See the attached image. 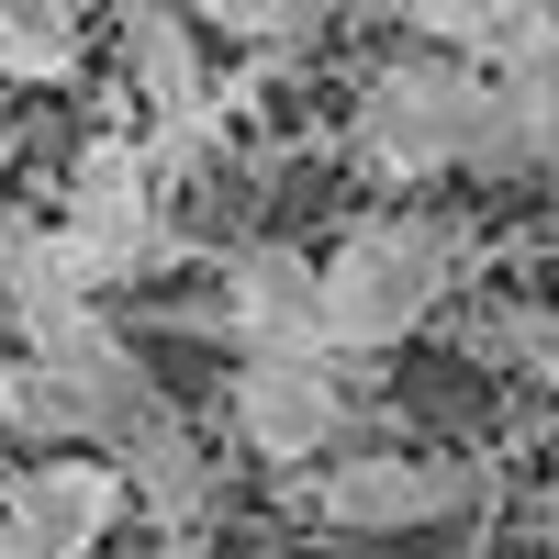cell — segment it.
Listing matches in <instances>:
<instances>
[{
	"instance_id": "3",
	"label": "cell",
	"mask_w": 559,
	"mask_h": 559,
	"mask_svg": "<svg viewBox=\"0 0 559 559\" xmlns=\"http://www.w3.org/2000/svg\"><path fill=\"white\" fill-rule=\"evenodd\" d=\"M471 123H481V68L437 57V45H392V57L358 79L347 157H358V179H381V191H414V179L471 168Z\"/></svg>"
},
{
	"instance_id": "6",
	"label": "cell",
	"mask_w": 559,
	"mask_h": 559,
	"mask_svg": "<svg viewBox=\"0 0 559 559\" xmlns=\"http://www.w3.org/2000/svg\"><path fill=\"white\" fill-rule=\"evenodd\" d=\"M179 324L224 336L236 369L247 358H324V258H302V247H224L213 292Z\"/></svg>"
},
{
	"instance_id": "11",
	"label": "cell",
	"mask_w": 559,
	"mask_h": 559,
	"mask_svg": "<svg viewBox=\"0 0 559 559\" xmlns=\"http://www.w3.org/2000/svg\"><path fill=\"white\" fill-rule=\"evenodd\" d=\"M0 79H23V90L79 79V12L68 0H0Z\"/></svg>"
},
{
	"instance_id": "7",
	"label": "cell",
	"mask_w": 559,
	"mask_h": 559,
	"mask_svg": "<svg viewBox=\"0 0 559 559\" xmlns=\"http://www.w3.org/2000/svg\"><path fill=\"white\" fill-rule=\"evenodd\" d=\"M123 471L112 459H23L0 481V559H90L123 526Z\"/></svg>"
},
{
	"instance_id": "8",
	"label": "cell",
	"mask_w": 559,
	"mask_h": 559,
	"mask_svg": "<svg viewBox=\"0 0 559 559\" xmlns=\"http://www.w3.org/2000/svg\"><path fill=\"white\" fill-rule=\"evenodd\" d=\"M112 471H123V492H134V515L168 526V548H202V526L224 515V448H202L191 414H157L146 437H123Z\"/></svg>"
},
{
	"instance_id": "13",
	"label": "cell",
	"mask_w": 559,
	"mask_h": 559,
	"mask_svg": "<svg viewBox=\"0 0 559 559\" xmlns=\"http://www.w3.org/2000/svg\"><path fill=\"white\" fill-rule=\"evenodd\" d=\"M191 23L224 34V45H258V57H280V45H324V12H313V0H202Z\"/></svg>"
},
{
	"instance_id": "12",
	"label": "cell",
	"mask_w": 559,
	"mask_h": 559,
	"mask_svg": "<svg viewBox=\"0 0 559 559\" xmlns=\"http://www.w3.org/2000/svg\"><path fill=\"white\" fill-rule=\"evenodd\" d=\"M471 347H481V358H515L537 392H559V302H492V313L471 324Z\"/></svg>"
},
{
	"instance_id": "14",
	"label": "cell",
	"mask_w": 559,
	"mask_h": 559,
	"mask_svg": "<svg viewBox=\"0 0 559 559\" xmlns=\"http://www.w3.org/2000/svg\"><path fill=\"white\" fill-rule=\"evenodd\" d=\"M537 515H548V548H559V459H548V503H537Z\"/></svg>"
},
{
	"instance_id": "9",
	"label": "cell",
	"mask_w": 559,
	"mask_h": 559,
	"mask_svg": "<svg viewBox=\"0 0 559 559\" xmlns=\"http://www.w3.org/2000/svg\"><path fill=\"white\" fill-rule=\"evenodd\" d=\"M123 79H134V102H146V134H157V123L213 112L202 23H191V12H168V0H134V12H123Z\"/></svg>"
},
{
	"instance_id": "16",
	"label": "cell",
	"mask_w": 559,
	"mask_h": 559,
	"mask_svg": "<svg viewBox=\"0 0 559 559\" xmlns=\"http://www.w3.org/2000/svg\"><path fill=\"white\" fill-rule=\"evenodd\" d=\"M157 559H202V548H157Z\"/></svg>"
},
{
	"instance_id": "5",
	"label": "cell",
	"mask_w": 559,
	"mask_h": 559,
	"mask_svg": "<svg viewBox=\"0 0 559 559\" xmlns=\"http://www.w3.org/2000/svg\"><path fill=\"white\" fill-rule=\"evenodd\" d=\"M280 492H292V515L336 526V537H414V526H448L459 503H481L492 471L481 459H448V448L381 437V448H358V459H336L313 481H280Z\"/></svg>"
},
{
	"instance_id": "15",
	"label": "cell",
	"mask_w": 559,
	"mask_h": 559,
	"mask_svg": "<svg viewBox=\"0 0 559 559\" xmlns=\"http://www.w3.org/2000/svg\"><path fill=\"white\" fill-rule=\"evenodd\" d=\"M0 179H12V123H0ZM0 213H12V202H0Z\"/></svg>"
},
{
	"instance_id": "2",
	"label": "cell",
	"mask_w": 559,
	"mask_h": 559,
	"mask_svg": "<svg viewBox=\"0 0 559 559\" xmlns=\"http://www.w3.org/2000/svg\"><path fill=\"white\" fill-rule=\"evenodd\" d=\"M168 179L146 157V134H90L68 157V191H57V258L90 302L134 292V280L168 269Z\"/></svg>"
},
{
	"instance_id": "1",
	"label": "cell",
	"mask_w": 559,
	"mask_h": 559,
	"mask_svg": "<svg viewBox=\"0 0 559 559\" xmlns=\"http://www.w3.org/2000/svg\"><path fill=\"white\" fill-rule=\"evenodd\" d=\"M459 236L448 213H369L324 247V358L358 369V358H392L403 336H426L459 292Z\"/></svg>"
},
{
	"instance_id": "4",
	"label": "cell",
	"mask_w": 559,
	"mask_h": 559,
	"mask_svg": "<svg viewBox=\"0 0 559 559\" xmlns=\"http://www.w3.org/2000/svg\"><path fill=\"white\" fill-rule=\"evenodd\" d=\"M224 426L280 481H313V471H336V459L369 448L358 437V392H347L336 358H247V369H224Z\"/></svg>"
},
{
	"instance_id": "10",
	"label": "cell",
	"mask_w": 559,
	"mask_h": 559,
	"mask_svg": "<svg viewBox=\"0 0 559 559\" xmlns=\"http://www.w3.org/2000/svg\"><path fill=\"white\" fill-rule=\"evenodd\" d=\"M0 448H34V459H102V426L90 403L34 358H0Z\"/></svg>"
}]
</instances>
